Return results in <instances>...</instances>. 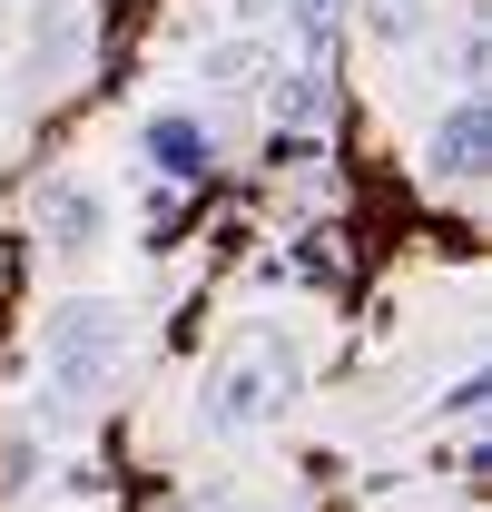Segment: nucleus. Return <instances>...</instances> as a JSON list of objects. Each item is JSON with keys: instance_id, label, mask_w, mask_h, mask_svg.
<instances>
[{"instance_id": "f257e3e1", "label": "nucleus", "mask_w": 492, "mask_h": 512, "mask_svg": "<svg viewBox=\"0 0 492 512\" xmlns=\"http://www.w3.org/2000/svg\"><path fill=\"white\" fill-rule=\"evenodd\" d=\"M473 148H483V119H473V109H453L443 138H433V168H443V178H463V168H473Z\"/></svg>"}, {"instance_id": "f03ea898", "label": "nucleus", "mask_w": 492, "mask_h": 512, "mask_svg": "<svg viewBox=\"0 0 492 512\" xmlns=\"http://www.w3.org/2000/svg\"><path fill=\"white\" fill-rule=\"evenodd\" d=\"M89 227H99V207H89L79 188H60V197H50V237H89Z\"/></svg>"}]
</instances>
